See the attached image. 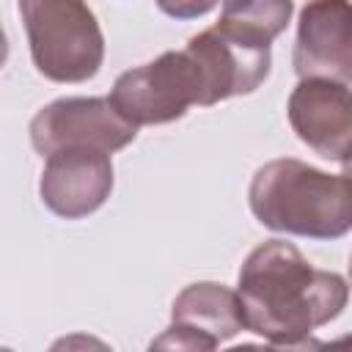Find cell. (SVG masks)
I'll return each mask as SVG.
<instances>
[{
  "label": "cell",
  "mask_w": 352,
  "mask_h": 352,
  "mask_svg": "<svg viewBox=\"0 0 352 352\" xmlns=\"http://www.w3.org/2000/svg\"><path fill=\"white\" fill-rule=\"evenodd\" d=\"M236 294L245 330L272 346H302L316 327L346 308L349 283L314 267L292 242L267 239L248 253Z\"/></svg>",
  "instance_id": "1"
},
{
  "label": "cell",
  "mask_w": 352,
  "mask_h": 352,
  "mask_svg": "<svg viewBox=\"0 0 352 352\" xmlns=\"http://www.w3.org/2000/svg\"><path fill=\"white\" fill-rule=\"evenodd\" d=\"M248 201L270 231L308 239H338L352 231V179L294 157L261 165L253 173Z\"/></svg>",
  "instance_id": "2"
},
{
  "label": "cell",
  "mask_w": 352,
  "mask_h": 352,
  "mask_svg": "<svg viewBox=\"0 0 352 352\" xmlns=\"http://www.w3.org/2000/svg\"><path fill=\"white\" fill-rule=\"evenodd\" d=\"M30 58L52 82H85L104 60V36L85 0H19Z\"/></svg>",
  "instance_id": "3"
},
{
  "label": "cell",
  "mask_w": 352,
  "mask_h": 352,
  "mask_svg": "<svg viewBox=\"0 0 352 352\" xmlns=\"http://www.w3.org/2000/svg\"><path fill=\"white\" fill-rule=\"evenodd\" d=\"M110 102L135 126L170 124L192 104L204 107L198 66L187 50H168L160 58L118 74Z\"/></svg>",
  "instance_id": "4"
},
{
  "label": "cell",
  "mask_w": 352,
  "mask_h": 352,
  "mask_svg": "<svg viewBox=\"0 0 352 352\" xmlns=\"http://www.w3.org/2000/svg\"><path fill=\"white\" fill-rule=\"evenodd\" d=\"M138 126L126 121L110 96H66L44 104L30 121V143L41 157L69 146H91L107 154L129 146Z\"/></svg>",
  "instance_id": "5"
},
{
  "label": "cell",
  "mask_w": 352,
  "mask_h": 352,
  "mask_svg": "<svg viewBox=\"0 0 352 352\" xmlns=\"http://www.w3.org/2000/svg\"><path fill=\"white\" fill-rule=\"evenodd\" d=\"M198 66L204 85V107L231 96L253 94L270 74V47L242 41L223 28H206L184 47Z\"/></svg>",
  "instance_id": "6"
},
{
  "label": "cell",
  "mask_w": 352,
  "mask_h": 352,
  "mask_svg": "<svg viewBox=\"0 0 352 352\" xmlns=\"http://www.w3.org/2000/svg\"><path fill=\"white\" fill-rule=\"evenodd\" d=\"M245 330L239 294L223 283H190L170 308V327L151 349H214Z\"/></svg>",
  "instance_id": "7"
},
{
  "label": "cell",
  "mask_w": 352,
  "mask_h": 352,
  "mask_svg": "<svg viewBox=\"0 0 352 352\" xmlns=\"http://www.w3.org/2000/svg\"><path fill=\"white\" fill-rule=\"evenodd\" d=\"M110 192L113 162L107 151L91 146H69L47 157L38 195L52 214L63 220L88 217L110 198Z\"/></svg>",
  "instance_id": "8"
},
{
  "label": "cell",
  "mask_w": 352,
  "mask_h": 352,
  "mask_svg": "<svg viewBox=\"0 0 352 352\" xmlns=\"http://www.w3.org/2000/svg\"><path fill=\"white\" fill-rule=\"evenodd\" d=\"M289 124L297 138L324 160L352 154V88L327 77H302L289 96Z\"/></svg>",
  "instance_id": "9"
},
{
  "label": "cell",
  "mask_w": 352,
  "mask_h": 352,
  "mask_svg": "<svg viewBox=\"0 0 352 352\" xmlns=\"http://www.w3.org/2000/svg\"><path fill=\"white\" fill-rule=\"evenodd\" d=\"M297 77L352 82V0H308L292 52Z\"/></svg>",
  "instance_id": "10"
},
{
  "label": "cell",
  "mask_w": 352,
  "mask_h": 352,
  "mask_svg": "<svg viewBox=\"0 0 352 352\" xmlns=\"http://www.w3.org/2000/svg\"><path fill=\"white\" fill-rule=\"evenodd\" d=\"M292 11L294 0H223L217 28L242 41L270 47L286 30Z\"/></svg>",
  "instance_id": "11"
},
{
  "label": "cell",
  "mask_w": 352,
  "mask_h": 352,
  "mask_svg": "<svg viewBox=\"0 0 352 352\" xmlns=\"http://www.w3.org/2000/svg\"><path fill=\"white\" fill-rule=\"evenodd\" d=\"M220 0H157L160 11L173 19H198L209 14Z\"/></svg>",
  "instance_id": "12"
},
{
  "label": "cell",
  "mask_w": 352,
  "mask_h": 352,
  "mask_svg": "<svg viewBox=\"0 0 352 352\" xmlns=\"http://www.w3.org/2000/svg\"><path fill=\"white\" fill-rule=\"evenodd\" d=\"M341 165H344V173H346L349 179H352V154H349V157H346V160H344Z\"/></svg>",
  "instance_id": "13"
},
{
  "label": "cell",
  "mask_w": 352,
  "mask_h": 352,
  "mask_svg": "<svg viewBox=\"0 0 352 352\" xmlns=\"http://www.w3.org/2000/svg\"><path fill=\"white\" fill-rule=\"evenodd\" d=\"M346 270H349V286H352V253H349V267Z\"/></svg>",
  "instance_id": "14"
}]
</instances>
